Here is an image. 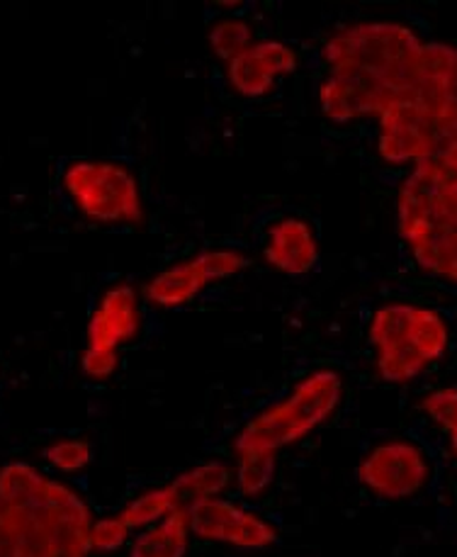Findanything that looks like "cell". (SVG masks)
Masks as SVG:
<instances>
[{
  "mask_svg": "<svg viewBox=\"0 0 457 557\" xmlns=\"http://www.w3.org/2000/svg\"><path fill=\"white\" fill-rule=\"evenodd\" d=\"M417 305H387L380 307L370 319V342L378 354L399 348L411 342V324Z\"/></svg>",
  "mask_w": 457,
  "mask_h": 557,
  "instance_id": "cell-11",
  "label": "cell"
},
{
  "mask_svg": "<svg viewBox=\"0 0 457 557\" xmlns=\"http://www.w3.org/2000/svg\"><path fill=\"white\" fill-rule=\"evenodd\" d=\"M423 411L448 433L457 431V389H435L423 399Z\"/></svg>",
  "mask_w": 457,
  "mask_h": 557,
  "instance_id": "cell-20",
  "label": "cell"
},
{
  "mask_svg": "<svg viewBox=\"0 0 457 557\" xmlns=\"http://www.w3.org/2000/svg\"><path fill=\"white\" fill-rule=\"evenodd\" d=\"M236 490L244 497H258V494H263L275 480V453L246 450L236 453Z\"/></svg>",
  "mask_w": 457,
  "mask_h": 557,
  "instance_id": "cell-15",
  "label": "cell"
},
{
  "mask_svg": "<svg viewBox=\"0 0 457 557\" xmlns=\"http://www.w3.org/2000/svg\"><path fill=\"white\" fill-rule=\"evenodd\" d=\"M450 448H453V458H455V462H457V431L450 433Z\"/></svg>",
  "mask_w": 457,
  "mask_h": 557,
  "instance_id": "cell-22",
  "label": "cell"
},
{
  "mask_svg": "<svg viewBox=\"0 0 457 557\" xmlns=\"http://www.w3.org/2000/svg\"><path fill=\"white\" fill-rule=\"evenodd\" d=\"M297 71V54L283 42H256L242 57L228 61V84L244 98H263L275 81Z\"/></svg>",
  "mask_w": 457,
  "mask_h": 557,
  "instance_id": "cell-5",
  "label": "cell"
},
{
  "mask_svg": "<svg viewBox=\"0 0 457 557\" xmlns=\"http://www.w3.org/2000/svg\"><path fill=\"white\" fill-rule=\"evenodd\" d=\"M61 188L92 222L139 224L144 220L139 183L122 163L71 161L61 175Z\"/></svg>",
  "mask_w": 457,
  "mask_h": 557,
  "instance_id": "cell-2",
  "label": "cell"
},
{
  "mask_svg": "<svg viewBox=\"0 0 457 557\" xmlns=\"http://www.w3.org/2000/svg\"><path fill=\"white\" fill-rule=\"evenodd\" d=\"M118 350H90L86 348V354L81 358V368L83 373L92 380H106L110 377L114 370H118Z\"/></svg>",
  "mask_w": 457,
  "mask_h": 557,
  "instance_id": "cell-21",
  "label": "cell"
},
{
  "mask_svg": "<svg viewBox=\"0 0 457 557\" xmlns=\"http://www.w3.org/2000/svg\"><path fill=\"white\" fill-rule=\"evenodd\" d=\"M411 256L423 271L448 277L457 285V230L445 234H431L411 244Z\"/></svg>",
  "mask_w": 457,
  "mask_h": 557,
  "instance_id": "cell-13",
  "label": "cell"
},
{
  "mask_svg": "<svg viewBox=\"0 0 457 557\" xmlns=\"http://www.w3.org/2000/svg\"><path fill=\"white\" fill-rule=\"evenodd\" d=\"M207 285H212V277L210 271H207L202 256L197 253L190 261L175 263L156 275L147 285V297L153 305L175 309L190 305Z\"/></svg>",
  "mask_w": 457,
  "mask_h": 557,
  "instance_id": "cell-8",
  "label": "cell"
},
{
  "mask_svg": "<svg viewBox=\"0 0 457 557\" xmlns=\"http://www.w3.org/2000/svg\"><path fill=\"white\" fill-rule=\"evenodd\" d=\"M45 458L49 460V466H54L59 472L71 474L88 466L92 458V446L86 438H64L51 443L45 450Z\"/></svg>",
  "mask_w": 457,
  "mask_h": 557,
  "instance_id": "cell-18",
  "label": "cell"
},
{
  "mask_svg": "<svg viewBox=\"0 0 457 557\" xmlns=\"http://www.w3.org/2000/svg\"><path fill=\"white\" fill-rule=\"evenodd\" d=\"M188 516L190 533L207 543H226L248 550H263L277 543V531L261 516L220 497L190 504Z\"/></svg>",
  "mask_w": 457,
  "mask_h": 557,
  "instance_id": "cell-4",
  "label": "cell"
},
{
  "mask_svg": "<svg viewBox=\"0 0 457 557\" xmlns=\"http://www.w3.org/2000/svg\"><path fill=\"white\" fill-rule=\"evenodd\" d=\"M190 543V516L181 507L134 539L129 557H185Z\"/></svg>",
  "mask_w": 457,
  "mask_h": 557,
  "instance_id": "cell-9",
  "label": "cell"
},
{
  "mask_svg": "<svg viewBox=\"0 0 457 557\" xmlns=\"http://www.w3.org/2000/svg\"><path fill=\"white\" fill-rule=\"evenodd\" d=\"M448 324L445 319L429 307H417L413 312V324H411V344L417 346L419 354L425 358V363H433V360L443 358L445 350H448Z\"/></svg>",
  "mask_w": 457,
  "mask_h": 557,
  "instance_id": "cell-14",
  "label": "cell"
},
{
  "mask_svg": "<svg viewBox=\"0 0 457 557\" xmlns=\"http://www.w3.org/2000/svg\"><path fill=\"white\" fill-rule=\"evenodd\" d=\"M263 256L280 273L307 275L319 263L314 230L299 216H280L265 234Z\"/></svg>",
  "mask_w": 457,
  "mask_h": 557,
  "instance_id": "cell-7",
  "label": "cell"
},
{
  "mask_svg": "<svg viewBox=\"0 0 457 557\" xmlns=\"http://www.w3.org/2000/svg\"><path fill=\"white\" fill-rule=\"evenodd\" d=\"M425 366L429 363H425V358L411 342L399 348L384 350V354H378V373L382 375V380H387V383L394 385H404L409 383V380L419 377Z\"/></svg>",
  "mask_w": 457,
  "mask_h": 557,
  "instance_id": "cell-16",
  "label": "cell"
},
{
  "mask_svg": "<svg viewBox=\"0 0 457 557\" xmlns=\"http://www.w3.org/2000/svg\"><path fill=\"white\" fill-rule=\"evenodd\" d=\"M228 482H232V470H228L226 462L210 460L178 474L171 484L175 494H178L183 507L188 509L195 502L220 497V494L228 487Z\"/></svg>",
  "mask_w": 457,
  "mask_h": 557,
  "instance_id": "cell-10",
  "label": "cell"
},
{
  "mask_svg": "<svg viewBox=\"0 0 457 557\" xmlns=\"http://www.w3.org/2000/svg\"><path fill=\"white\" fill-rule=\"evenodd\" d=\"M254 29L246 20L238 17H224L210 29V45L212 51L224 61H234L242 57L244 51L251 47Z\"/></svg>",
  "mask_w": 457,
  "mask_h": 557,
  "instance_id": "cell-17",
  "label": "cell"
},
{
  "mask_svg": "<svg viewBox=\"0 0 457 557\" xmlns=\"http://www.w3.org/2000/svg\"><path fill=\"white\" fill-rule=\"evenodd\" d=\"M139 334L137 293L132 285H114L100 297L88 322L90 350H118Z\"/></svg>",
  "mask_w": 457,
  "mask_h": 557,
  "instance_id": "cell-6",
  "label": "cell"
},
{
  "mask_svg": "<svg viewBox=\"0 0 457 557\" xmlns=\"http://www.w3.org/2000/svg\"><path fill=\"white\" fill-rule=\"evenodd\" d=\"M183 504L175 494L173 484H163V487H156L139 494L137 499H132L127 507L122 509V519L129 525V531H141L149 529V525L163 521L165 516L181 509Z\"/></svg>",
  "mask_w": 457,
  "mask_h": 557,
  "instance_id": "cell-12",
  "label": "cell"
},
{
  "mask_svg": "<svg viewBox=\"0 0 457 557\" xmlns=\"http://www.w3.org/2000/svg\"><path fill=\"white\" fill-rule=\"evenodd\" d=\"M343 395V380L336 370L321 368L305 375L277 405L263 409L236 433L234 450L275 453L309 436L334 414Z\"/></svg>",
  "mask_w": 457,
  "mask_h": 557,
  "instance_id": "cell-1",
  "label": "cell"
},
{
  "mask_svg": "<svg viewBox=\"0 0 457 557\" xmlns=\"http://www.w3.org/2000/svg\"><path fill=\"white\" fill-rule=\"evenodd\" d=\"M358 480L382 499H407L429 482V460L411 441H387L362 458Z\"/></svg>",
  "mask_w": 457,
  "mask_h": 557,
  "instance_id": "cell-3",
  "label": "cell"
},
{
  "mask_svg": "<svg viewBox=\"0 0 457 557\" xmlns=\"http://www.w3.org/2000/svg\"><path fill=\"white\" fill-rule=\"evenodd\" d=\"M129 525L124 523L122 516H108V519L92 521L90 529V550L100 555L118 553L124 543L129 539Z\"/></svg>",
  "mask_w": 457,
  "mask_h": 557,
  "instance_id": "cell-19",
  "label": "cell"
}]
</instances>
